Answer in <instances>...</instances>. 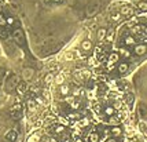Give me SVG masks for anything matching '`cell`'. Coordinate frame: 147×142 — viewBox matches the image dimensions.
<instances>
[{
	"label": "cell",
	"mask_w": 147,
	"mask_h": 142,
	"mask_svg": "<svg viewBox=\"0 0 147 142\" xmlns=\"http://www.w3.org/2000/svg\"><path fill=\"white\" fill-rule=\"evenodd\" d=\"M109 131H110V135H111L113 138H118V137L122 135V128L120 126H111L109 128Z\"/></svg>",
	"instance_id": "7a4b0ae2"
},
{
	"label": "cell",
	"mask_w": 147,
	"mask_h": 142,
	"mask_svg": "<svg viewBox=\"0 0 147 142\" xmlns=\"http://www.w3.org/2000/svg\"><path fill=\"white\" fill-rule=\"evenodd\" d=\"M17 137H18V134H17V131H14V130H11V131H8L7 134H6V139H8V141H15Z\"/></svg>",
	"instance_id": "7402d4cb"
},
{
	"label": "cell",
	"mask_w": 147,
	"mask_h": 142,
	"mask_svg": "<svg viewBox=\"0 0 147 142\" xmlns=\"http://www.w3.org/2000/svg\"><path fill=\"white\" fill-rule=\"evenodd\" d=\"M135 44H136V39H135L133 35H128V36H125L124 37V46L125 47H132V46H135Z\"/></svg>",
	"instance_id": "277c9868"
},
{
	"label": "cell",
	"mask_w": 147,
	"mask_h": 142,
	"mask_svg": "<svg viewBox=\"0 0 147 142\" xmlns=\"http://www.w3.org/2000/svg\"><path fill=\"white\" fill-rule=\"evenodd\" d=\"M113 40H114V32L113 31L107 32V35H106V37H105V41H106V43H113Z\"/></svg>",
	"instance_id": "d4e9b609"
},
{
	"label": "cell",
	"mask_w": 147,
	"mask_h": 142,
	"mask_svg": "<svg viewBox=\"0 0 147 142\" xmlns=\"http://www.w3.org/2000/svg\"><path fill=\"white\" fill-rule=\"evenodd\" d=\"M6 17H3L1 15V14H0V28H3V26H4V28H6Z\"/></svg>",
	"instance_id": "836d02e7"
},
{
	"label": "cell",
	"mask_w": 147,
	"mask_h": 142,
	"mask_svg": "<svg viewBox=\"0 0 147 142\" xmlns=\"http://www.w3.org/2000/svg\"><path fill=\"white\" fill-rule=\"evenodd\" d=\"M117 71H118V73H120V75H125L126 72L129 71V63H126V62L118 63V66H117Z\"/></svg>",
	"instance_id": "30bf717a"
},
{
	"label": "cell",
	"mask_w": 147,
	"mask_h": 142,
	"mask_svg": "<svg viewBox=\"0 0 147 142\" xmlns=\"http://www.w3.org/2000/svg\"><path fill=\"white\" fill-rule=\"evenodd\" d=\"M120 54H118V51H114V53H110L107 55V61L109 62H111V63H117L118 61H120Z\"/></svg>",
	"instance_id": "8fae6325"
},
{
	"label": "cell",
	"mask_w": 147,
	"mask_h": 142,
	"mask_svg": "<svg viewBox=\"0 0 147 142\" xmlns=\"http://www.w3.org/2000/svg\"><path fill=\"white\" fill-rule=\"evenodd\" d=\"M118 54H120V57H122V58H131V55H132V53L128 50V47H121V48H118Z\"/></svg>",
	"instance_id": "4fadbf2b"
},
{
	"label": "cell",
	"mask_w": 147,
	"mask_h": 142,
	"mask_svg": "<svg viewBox=\"0 0 147 142\" xmlns=\"http://www.w3.org/2000/svg\"><path fill=\"white\" fill-rule=\"evenodd\" d=\"M7 37H8V32L0 28V39H7Z\"/></svg>",
	"instance_id": "f546056e"
},
{
	"label": "cell",
	"mask_w": 147,
	"mask_h": 142,
	"mask_svg": "<svg viewBox=\"0 0 147 142\" xmlns=\"http://www.w3.org/2000/svg\"><path fill=\"white\" fill-rule=\"evenodd\" d=\"M68 120H69V121H77V120H80V119H81V113H80V112H70L69 115H68Z\"/></svg>",
	"instance_id": "9a60e30c"
},
{
	"label": "cell",
	"mask_w": 147,
	"mask_h": 142,
	"mask_svg": "<svg viewBox=\"0 0 147 142\" xmlns=\"http://www.w3.org/2000/svg\"><path fill=\"white\" fill-rule=\"evenodd\" d=\"M0 14H1V8H0Z\"/></svg>",
	"instance_id": "74e56055"
},
{
	"label": "cell",
	"mask_w": 147,
	"mask_h": 142,
	"mask_svg": "<svg viewBox=\"0 0 147 142\" xmlns=\"http://www.w3.org/2000/svg\"><path fill=\"white\" fill-rule=\"evenodd\" d=\"M61 142H72V134H69L68 131H63L62 134L58 135Z\"/></svg>",
	"instance_id": "e0dca14e"
},
{
	"label": "cell",
	"mask_w": 147,
	"mask_h": 142,
	"mask_svg": "<svg viewBox=\"0 0 147 142\" xmlns=\"http://www.w3.org/2000/svg\"><path fill=\"white\" fill-rule=\"evenodd\" d=\"M17 93L19 95H25L28 93V86L25 84V83H21V84H18L17 86Z\"/></svg>",
	"instance_id": "ffe728a7"
},
{
	"label": "cell",
	"mask_w": 147,
	"mask_h": 142,
	"mask_svg": "<svg viewBox=\"0 0 147 142\" xmlns=\"http://www.w3.org/2000/svg\"><path fill=\"white\" fill-rule=\"evenodd\" d=\"M28 108H29V112H34L36 111V102L33 99L28 101Z\"/></svg>",
	"instance_id": "f1b7e54d"
},
{
	"label": "cell",
	"mask_w": 147,
	"mask_h": 142,
	"mask_svg": "<svg viewBox=\"0 0 147 142\" xmlns=\"http://www.w3.org/2000/svg\"><path fill=\"white\" fill-rule=\"evenodd\" d=\"M99 138H101L99 133H98L96 130H93V131H91L89 135H88V142H99Z\"/></svg>",
	"instance_id": "5bb4252c"
},
{
	"label": "cell",
	"mask_w": 147,
	"mask_h": 142,
	"mask_svg": "<svg viewBox=\"0 0 147 142\" xmlns=\"http://www.w3.org/2000/svg\"><path fill=\"white\" fill-rule=\"evenodd\" d=\"M122 17H131L132 14H133V7L132 6H128V4H125V6H122V7L120 8V11H118Z\"/></svg>",
	"instance_id": "3957f363"
},
{
	"label": "cell",
	"mask_w": 147,
	"mask_h": 142,
	"mask_svg": "<svg viewBox=\"0 0 147 142\" xmlns=\"http://www.w3.org/2000/svg\"><path fill=\"white\" fill-rule=\"evenodd\" d=\"M54 83L56 86H61L65 83V75L63 73H58V75H55L54 76Z\"/></svg>",
	"instance_id": "ac0fdd59"
},
{
	"label": "cell",
	"mask_w": 147,
	"mask_h": 142,
	"mask_svg": "<svg viewBox=\"0 0 147 142\" xmlns=\"http://www.w3.org/2000/svg\"><path fill=\"white\" fill-rule=\"evenodd\" d=\"M81 48H83V51H91L93 48V44H92V41H91V39H85L81 41Z\"/></svg>",
	"instance_id": "52a82bcc"
},
{
	"label": "cell",
	"mask_w": 147,
	"mask_h": 142,
	"mask_svg": "<svg viewBox=\"0 0 147 142\" xmlns=\"http://www.w3.org/2000/svg\"><path fill=\"white\" fill-rule=\"evenodd\" d=\"M52 131H54L55 135H59V134H62L63 131H66V126H62V124L59 123V124L52 127Z\"/></svg>",
	"instance_id": "d6986e66"
},
{
	"label": "cell",
	"mask_w": 147,
	"mask_h": 142,
	"mask_svg": "<svg viewBox=\"0 0 147 142\" xmlns=\"http://www.w3.org/2000/svg\"><path fill=\"white\" fill-rule=\"evenodd\" d=\"M107 123L110 124V126H118L120 124V117H117V116H110L109 117V120H107Z\"/></svg>",
	"instance_id": "cb8c5ba5"
},
{
	"label": "cell",
	"mask_w": 147,
	"mask_h": 142,
	"mask_svg": "<svg viewBox=\"0 0 147 142\" xmlns=\"http://www.w3.org/2000/svg\"><path fill=\"white\" fill-rule=\"evenodd\" d=\"M54 73H47L46 77H44V83H46V86H50V84H52L54 83Z\"/></svg>",
	"instance_id": "603a6c76"
},
{
	"label": "cell",
	"mask_w": 147,
	"mask_h": 142,
	"mask_svg": "<svg viewBox=\"0 0 147 142\" xmlns=\"http://www.w3.org/2000/svg\"><path fill=\"white\" fill-rule=\"evenodd\" d=\"M102 113H103L105 116L110 117V116L116 115V108H114V106H111V105H109V106H105V108L102 109Z\"/></svg>",
	"instance_id": "ba28073f"
},
{
	"label": "cell",
	"mask_w": 147,
	"mask_h": 142,
	"mask_svg": "<svg viewBox=\"0 0 147 142\" xmlns=\"http://www.w3.org/2000/svg\"><path fill=\"white\" fill-rule=\"evenodd\" d=\"M87 63H88V66H91V68H98L99 65H101V62H99V59L96 58V57H88V59H87Z\"/></svg>",
	"instance_id": "9c48e42d"
},
{
	"label": "cell",
	"mask_w": 147,
	"mask_h": 142,
	"mask_svg": "<svg viewBox=\"0 0 147 142\" xmlns=\"http://www.w3.org/2000/svg\"><path fill=\"white\" fill-rule=\"evenodd\" d=\"M147 53V44L140 43V44H135L133 46V54L138 57H143Z\"/></svg>",
	"instance_id": "6da1fadb"
},
{
	"label": "cell",
	"mask_w": 147,
	"mask_h": 142,
	"mask_svg": "<svg viewBox=\"0 0 147 142\" xmlns=\"http://www.w3.org/2000/svg\"><path fill=\"white\" fill-rule=\"evenodd\" d=\"M106 35H107V29H105V28H99V29H98L96 37H98V40H99V43H102V41L105 40Z\"/></svg>",
	"instance_id": "2e32d148"
},
{
	"label": "cell",
	"mask_w": 147,
	"mask_h": 142,
	"mask_svg": "<svg viewBox=\"0 0 147 142\" xmlns=\"http://www.w3.org/2000/svg\"><path fill=\"white\" fill-rule=\"evenodd\" d=\"M92 111L95 112V113H101L102 112V105L99 102H95L92 105Z\"/></svg>",
	"instance_id": "4316f807"
},
{
	"label": "cell",
	"mask_w": 147,
	"mask_h": 142,
	"mask_svg": "<svg viewBox=\"0 0 147 142\" xmlns=\"http://www.w3.org/2000/svg\"><path fill=\"white\" fill-rule=\"evenodd\" d=\"M34 102L40 103V105H44V99H43L41 97H39V95H37V97H34Z\"/></svg>",
	"instance_id": "e575fe53"
},
{
	"label": "cell",
	"mask_w": 147,
	"mask_h": 142,
	"mask_svg": "<svg viewBox=\"0 0 147 142\" xmlns=\"http://www.w3.org/2000/svg\"><path fill=\"white\" fill-rule=\"evenodd\" d=\"M135 1H140V0H135Z\"/></svg>",
	"instance_id": "f35d334b"
},
{
	"label": "cell",
	"mask_w": 147,
	"mask_h": 142,
	"mask_svg": "<svg viewBox=\"0 0 147 142\" xmlns=\"http://www.w3.org/2000/svg\"><path fill=\"white\" fill-rule=\"evenodd\" d=\"M77 121H78V126L81 127V128H85V127H88L91 124V120L88 117H81L80 120H77Z\"/></svg>",
	"instance_id": "44dd1931"
},
{
	"label": "cell",
	"mask_w": 147,
	"mask_h": 142,
	"mask_svg": "<svg viewBox=\"0 0 147 142\" xmlns=\"http://www.w3.org/2000/svg\"><path fill=\"white\" fill-rule=\"evenodd\" d=\"M30 91H32V93H39L40 90L37 88V87H30Z\"/></svg>",
	"instance_id": "d590c367"
},
{
	"label": "cell",
	"mask_w": 147,
	"mask_h": 142,
	"mask_svg": "<svg viewBox=\"0 0 147 142\" xmlns=\"http://www.w3.org/2000/svg\"><path fill=\"white\" fill-rule=\"evenodd\" d=\"M13 36H14L15 41H18V44H23L25 39H23V32L21 29H15L14 33H13Z\"/></svg>",
	"instance_id": "5b68a950"
},
{
	"label": "cell",
	"mask_w": 147,
	"mask_h": 142,
	"mask_svg": "<svg viewBox=\"0 0 147 142\" xmlns=\"http://www.w3.org/2000/svg\"><path fill=\"white\" fill-rule=\"evenodd\" d=\"M33 75H34V71H33L32 68H26V69H23V72H22L23 80H32L33 79Z\"/></svg>",
	"instance_id": "7c38bea8"
},
{
	"label": "cell",
	"mask_w": 147,
	"mask_h": 142,
	"mask_svg": "<svg viewBox=\"0 0 147 142\" xmlns=\"http://www.w3.org/2000/svg\"><path fill=\"white\" fill-rule=\"evenodd\" d=\"M58 121L62 123V126H68V124H69V120H66L65 117H61V116L58 117Z\"/></svg>",
	"instance_id": "d6a6232c"
},
{
	"label": "cell",
	"mask_w": 147,
	"mask_h": 142,
	"mask_svg": "<svg viewBox=\"0 0 147 142\" xmlns=\"http://www.w3.org/2000/svg\"><path fill=\"white\" fill-rule=\"evenodd\" d=\"M138 8H139L140 11H143V13H147V3L146 1H138Z\"/></svg>",
	"instance_id": "484cf974"
},
{
	"label": "cell",
	"mask_w": 147,
	"mask_h": 142,
	"mask_svg": "<svg viewBox=\"0 0 147 142\" xmlns=\"http://www.w3.org/2000/svg\"><path fill=\"white\" fill-rule=\"evenodd\" d=\"M73 58H74V51H69V53H66V55H65V59L70 61V59H73Z\"/></svg>",
	"instance_id": "4dcf8cb0"
},
{
	"label": "cell",
	"mask_w": 147,
	"mask_h": 142,
	"mask_svg": "<svg viewBox=\"0 0 147 142\" xmlns=\"http://www.w3.org/2000/svg\"><path fill=\"white\" fill-rule=\"evenodd\" d=\"M59 87V94L62 95V97H68V95H70V86L69 84H66V83H63V84H61Z\"/></svg>",
	"instance_id": "8992f818"
},
{
	"label": "cell",
	"mask_w": 147,
	"mask_h": 142,
	"mask_svg": "<svg viewBox=\"0 0 147 142\" xmlns=\"http://www.w3.org/2000/svg\"><path fill=\"white\" fill-rule=\"evenodd\" d=\"M72 142H84L81 138H74V139H72Z\"/></svg>",
	"instance_id": "8d00e7d4"
},
{
	"label": "cell",
	"mask_w": 147,
	"mask_h": 142,
	"mask_svg": "<svg viewBox=\"0 0 147 142\" xmlns=\"http://www.w3.org/2000/svg\"><path fill=\"white\" fill-rule=\"evenodd\" d=\"M6 24L7 25H14L15 24V18H13V17H7V18H6Z\"/></svg>",
	"instance_id": "1f68e13d"
},
{
	"label": "cell",
	"mask_w": 147,
	"mask_h": 142,
	"mask_svg": "<svg viewBox=\"0 0 147 142\" xmlns=\"http://www.w3.org/2000/svg\"><path fill=\"white\" fill-rule=\"evenodd\" d=\"M121 14H120V13H116V14H111V17H110V18H111V21H113V22H120V21H121Z\"/></svg>",
	"instance_id": "83f0119b"
}]
</instances>
